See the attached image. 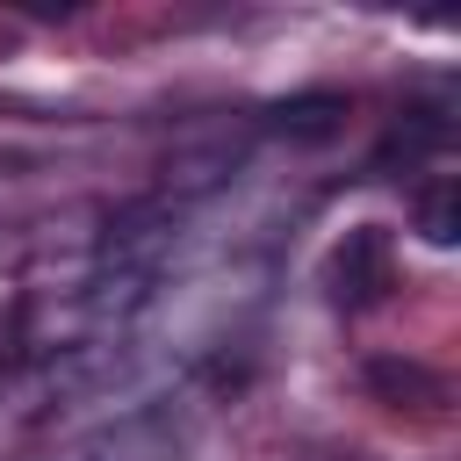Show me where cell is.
<instances>
[{
  "label": "cell",
  "mask_w": 461,
  "mask_h": 461,
  "mask_svg": "<svg viewBox=\"0 0 461 461\" xmlns=\"http://www.w3.org/2000/svg\"><path fill=\"white\" fill-rule=\"evenodd\" d=\"M324 281H331V303H346V310H367V303H382V295H389V281H396L389 230H382V223H360V230H346V238L331 245V267H324Z\"/></svg>",
  "instance_id": "obj_1"
},
{
  "label": "cell",
  "mask_w": 461,
  "mask_h": 461,
  "mask_svg": "<svg viewBox=\"0 0 461 461\" xmlns=\"http://www.w3.org/2000/svg\"><path fill=\"white\" fill-rule=\"evenodd\" d=\"M267 130H281L288 144H331L346 130V94L331 86H310V94H288L267 108Z\"/></svg>",
  "instance_id": "obj_2"
},
{
  "label": "cell",
  "mask_w": 461,
  "mask_h": 461,
  "mask_svg": "<svg viewBox=\"0 0 461 461\" xmlns=\"http://www.w3.org/2000/svg\"><path fill=\"white\" fill-rule=\"evenodd\" d=\"M418 230H425V245H454L461 238V187L454 180H432L418 194Z\"/></svg>",
  "instance_id": "obj_3"
},
{
  "label": "cell",
  "mask_w": 461,
  "mask_h": 461,
  "mask_svg": "<svg viewBox=\"0 0 461 461\" xmlns=\"http://www.w3.org/2000/svg\"><path fill=\"white\" fill-rule=\"evenodd\" d=\"M367 382L382 389V396H425V403H439V375H425V367H411V360H375L367 367Z\"/></svg>",
  "instance_id": "obj_4"
}]
</instances>
